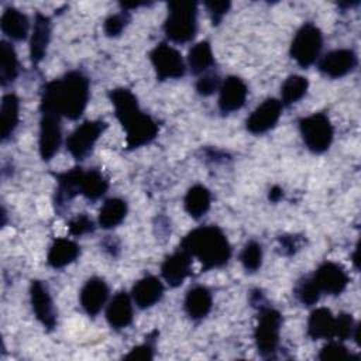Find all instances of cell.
<instances>
[{
    "label": "cell",
    "mask_w": 361,
    "mask_h": 361,
    "mask_svg": "<svg viewBox=\"0 0 361 361\" xmlns=\"http://www.w3.org/2000/svg\"><path fill=\"white\" fill-rule=\"evenodd\" d=\"M282 324L281 313L269 306H261L258 323L254 331V340L258 353L262 357H274L279 344V331Z\"/></svg>",
    "instance_id": "8992f818"
},
{
    "label": "cell",
    "mask_w": 361,
    "mask_h": 361,
    "mask_svg": "<svg viewBox=\"0 0 361 361\" xmlns=\"http://www.w3.org/2000/svg\"><path fill=\"white\" fill-rule=\"evenodd\" d=\"M109 298V286L102 278H90L82 286L79 299L83 310L89 316H96Z\"/></svg>",
    "instance_id": "e0dca14e"
},
{
    "label": "cell",
    "mask_w": 361,
    "mask_h": 361,
    "mask_svg": "<svg viewBox=\"0 0 361 361\" xmlns=\"http://www.w3.org/2000/svg\"><path fill=\"white\" fill-rule=\"evenodd\" d=\"M18 73V59L14 47L7 42H0V82L3 86L11 83Z\"/></svg>",
    "instance_id": "4dcf8cb0"
},
{
    "label": "cell",
    "mask_w": 361,
    "mask_h": 361,
    "mask_svg": "<svg viewBox=\"0 0 361 361\" xmlns=\"http://www.w3.org/2000/svg\"><path fill=\"white\" fill-rule=\"evenodd\" d=\"M164 295V285L159 278L148 275L135 282L131 289V299L140 309L154 306Z\"/></svg>",
    "instance_id": "ac0fdd59"
},
{
    "label": "cell",
    "mask_w": 361,
    "mask_h": 361,
    "mask_svg": "<svg viewBox=\"0 0 361 361\" xmlns=\"http://www.w3.org/2000/svg\"><path fill=\"white\" fill-rule=\"evenodd\" d=\"M240 261L247 272H255L262 264V247L257 241H248L240 252Z\"/></svg>",
    "instance_id": "d6a6232c"
},
{
    "label": "cell",
    "mask_w": 361,
    "mask_h": 361,
    "mask_svg": "<svg viewBox=\"0 0 361 361\" xmlns=\"http://www.w3.org/2000/svg\"><path fill=\"white\" fill-rule=\"evenodd\" d=\"M299 131L306 147L314 154L327 151L333 142V124L324 113H314L300 118Z\"/></svg>",
    "instance_id": "5b68a950"
},
{
    "label": "cell",
    "mask_w": 361,
    "mask_h": 361,
    "mask_svg": "<svg viewBox=\"0 0 361 361\" xmlns=\"http://www.w3.org/2000/svg\"><path fill=\"white\" fill-rule=\"evenodd\" d=\"M220 78L217 73H204L196 82V92L200 96H210L220 89Z\"/></svg>",
    "instance_id": "f35d334b"
},
{
    "label": "cell",
    "mask_w": 361,
    "mask_h": 361,
    "mask_svg": "<svg viewBox=\"0 0 361 361\" xmlns=\"http://www.w3.org/2000/svg\"><path fill=\"white\" fill-rule=\"evenodd\" d=\"M130 23V14L128 11H121L117 14H111L104 20L103 30L107 37H118L123 30Z\"/></svg>",
    "instance_id": "e575fe53"
},
{
    "label": "cell",
    "mask_w": 361,
    "mask_h": 361,
    "mask_svg": "<svg viewBox=\"0 0 361 361\" xmlns=\"http://www.w3.org/2000/svg\"><path fill=\"white\" fill-rule=\"evenodd\" d=\"M212 195L210 190L203 185L192 186L185 196L183 206L186 213L193 219H200L210 209Z\"/></svg>",
    "instance_id": "484cf974"
},
{
    "label": "cell",
    "mask_w": 361,
    "mask_h": 361,
    "mask_svg": "<svg viewBox=\"0 0 361 361\" xmlns=\"http://www.w3.org/2000/svg\"><path fill=\"white\" fill-rule=\"evenodd\" d=\"M279 244L285 255L295 254L300 247V238L298 235H281Z\"/></svg>",
    "instance_id": "b9f144b4"
},
{
    "label": "cell",
    "mask_w": 361,
    "mask_h": 361,
    "mask_svg": "<svg viewBox=\"0 0 361 361\" xmlns=\"http://www.w3.org/2000/svg\"><path fill=\"white\" fill-rule=\"evenodd\" d=\"M190 267H192V257L179 248L169 257H166L161 265V274L165 282L176 288L183 283V281L189 276L190 274Z\"/></svg>",
    "instance_id": "2e32d148"
},
{
    "label": "cell",
    "mask_w": 361,
    "mask_h": 361,
    "mask_svg": "<svg viewBox=\"0 0 361 361\" xmlns=\"http://www.w3.org/2000/svg\"><path fill=\"white\" fill-rule=\"evenodd\" d=\"M214 63V56L212 47L207 41H200L195 44L188 54V65L193 75L204 73Z\"/></svg>",
    "instance_id": "f546056e"
},
{
    "label": "cell",
    "mask_w": 361,
    "mask_h": 361,
    "mask_svg": "<svg viewBox=\"0 0 361 361\" xmlns=\"http://www.w3.org/2000/svg\"><path fill=\"white\" fill-rule=\"evenodd\" d=\"M307 87H309V82L305 76H300V75L289 76L281 87V97H282L281 103L293 104L299 102L306 94Z\"/></svg>",
    "instance_id": "1f68e13d"
},
{
    "label": "cell",
    "mask_w": 361,
    "mask_h": 361,
    "mask_svg": "<svg viewBox=\"0 0 361 361\" xmlns=\"http://www.w3.org/2000/svg\"><path fill=\"white\" fill-rule=\"evenodd\" d=\"M106 128L107 123L103 120L83 121L66 138V149L75 159H85Z\"/></svg>",
    "instance_id": "ba28073f"
},
{
    "label": "cell",
    "mask_w": 361,
    "mask_h": 361,
    "mask_svg": "<svg viewBox=\"0 0 361 361\" xmlns=\"http://www.w3.org/2000/svg\"><path fill=\"white\" fill-rule=\"evenodd\" d=\"M192 258L199 259L204 269L220 268L231 257V245L226 234L217 226H202L189 231L180 247Z\"/></svg>",
    "instance_id": "3957f363"
},
{
    "label": "cell",
    "mask_w": 361,
    "mask_h": 361,
    "mask_svg": "<svg viewBox=\"0 0 361 361\" xmlns=\"http://www.w3.org/2000/svg\"><path fill=\"white\" fill-rule=\"evenodd\" d=\"M313 281L320 292L327 295H340L347 288L350 278L345 269L336 262L326 261L317 267L313 274Z\"/></svg>",
    "instance_id": "8fae6325"
},
{
    "label": "cell",
    "mask_w": 361,
    "mask_h": 361,
    "mask_svg": "<svg viewBox=\"0 0 361 361\" xmlns=\"http://www.w3.org/2000/svg\"><path fill=\"white\" fill-rule=\"evenodd\" d=\"M127 214V203L120 197L107 199L99 210V226L102 228H113L118 226Z\"/></svg>",
    "instance_id": "83f0119b"
},
{
    "label": "cell",
    "mask_w": 361,
    "mask_h": 361,
    "mask_svg": "<svg viewBox=\"0 0 361 361\" xmlns=\"http://www.w3.org/2000/svg\"><path fill=\"white\" fill-rule=\"evenodd\" d=\"M82 175H83V169L80 166H75L58 175V188H56V197H55V203L58 206L72 200L76 195L80 193Z\"/></svg>",
    "instance_id": "d4e9b609"
},
{
    "label": "cell",
    "mask_w": 361,
    "mask_h": 361,
    "mask_svg": "<svg viewBox=\"0 0 361 361\" xmlns=\"http://www.w3.org/2000/svg\"><path fill=\"white\" fill-rule=\"evenodd\" d=\"M317 358L322 361H337V360L351 358V354L347 350V347L340 341H331L322 347Z\"/></svg>",
    "instance_id": "d590c367"
},
{
    "label": "cell",
    "mask_w": 361,
    "mask_h": 361,
    "mask_svg": "<svg viewBox=\"0 0 361 361\" xmlns=\"http://www.w3.org/2000/svg\"><path fill=\"white\" fill-rule=\"evenodd\" d=\"M183 306L190 319L193 320L203 319L209 314L213 306L212 292L206 286L196 285L186 292Z\"/></svg>",
    "instance_id": "44dd1931"
},
{
    "label": "cell",
    "mask_w": 361,
    "mask_h": 361,
    "mask_svg": "<svg viewBox=\"0 0 361 361\" xmlns=\"http://www.w3.org/2000/svg\"><path fill=\"white\" fill-rule=\"evenodd\" d=\"M248 87L238 76L226 78L219 89V109L221 113L240 110L247 99Z\"/></svg>",
    "instance_id": "9a60e30c"
},
{
    "label": "cell",
    "mask_w": 361,
    "mask_h": 361,
    "mask_svg": "<svg viewBox=\"0 0 361 361\" xmlns=\"http://www.w3.org/2000/svg\"><path fill=\"white\" fill-rule=\"evenodd\" d=\"M109 189V180L97 169L83 171L80 179V195L89 200L100 199Z\"/></svg>",
    "instance_id": "f1b7e54d"
},
{
    "label": "cell",
    "mask_w": 361,
    "mask_h": 361,
    "mask_svg": "<svg viewBox=\"0 0 361 361\" xmlns=\"http://www.w3.org/2000/svg\"><path fill=\"white\" fill-rule=\"evenodd\" d=\"M151 63L159 80L179 79L185 75V61L178 49L161 42L149 52Z\"/></svg>",
    "instance_id": "9c48e42d"
},
{
    "label": "cell",
    "mask_w": 361,
    "mask_h": 361,
    "mask_svg": "<svg viewBox=\"0 0 361 361\" xmlns=\"http://www.w3.org/2000/svg\"><path fill=\"white\" fill-rule=\"evenodd\" d=\"M126 360H152L154 358V345L147 341L134 347L126 357Z\"/></svg>",
    "instance_id": "60d3db41"
},
{
    "label": "cell",
    "mask_w": 361,
    "mask_h": 361,
    "mask_svg": "<svg viewBox=\"0 0 361 361\" xmlns=\"http://www.w3.org/2000/svg\"><path fill=\"white\" fill-rule=\"evenodd\" d=\"M166 37L178 44L189 42L197 31V4L192 0L168 3V16L164 23Z\"/></svg>",
    "instance_id": "277c9868"
},
{
    "label": "cell",
    "mask_w": 361,
    "mask_h": 361,
    "mask_svg": "<svg viewBox=\"0 0 361 361\" xmlns=\"http://www.w3.org/2000/svg\"><path fill=\"white\" fill-rule=\"evenodd\" d=\"M355 323L351 314L348 313H340L334 319V337H337L340 341H344L350 337H353Z\"/></svg>",
    "instance_id": "8d00e7d4"
},
{
    "label": "cell",
    "mask_w": 361,
    "mask_h": 361,
    "mask_svg": "<svg viewBox=\"0 0 361 361\" xmlns=\"http://www.w3.org/2000/svg\"><path fill=\"white\" fill-rule=\"evenodd\" d=\"M334 314L327 307L314 309L307 320V334L313 340L334 337Z\"/></svg>",
    "instance_id": "603a6c76"
},
{
    "label": "cell",
    "mask_w": 361,
    "mask_h": 361,
    "mask_svg": "<svg viewBox=\"0 0 361 361\" xmlns=\"http://www.w3.org/2000/svg\"><path fill=\"white\" fill-rule=\"evenodd\" d=\"M131 296L127 292H118L109 302L106 309L107 323L116 329H126L133 322V302Z\"/></svg>",
    "instance_id": "ffe728a7"
},
{
    "label": "cell",
    "mask_w": 361,
    "mask_h": 361,
    "mask_svg": "<svg viewBox=\"0 0 361 361\" xmlns=\"http://www.w3.org/2000/svg\"><path fill=\"white\" fill-rule=\"evenodd\" d=\"M0 27H1L3 34H6L10 39L23 41L28 35L30 20L20 10H17L14 7H8L1 14Z\"/></svg>",
    "instance_id": "7402d4cb"
},
{
    "label": "cell",
    "mask_w": 361,
    "mask_h": 361,
    "mask_svg": "<svg viewBox=\"0 0 361 361\" xmlns=\"http://www.w3.org/2000/svg\"><path fill=\"white\" fill-rule=\"evenodd\" d=\"M30 298L38 322L48 330H52L56 324V313L47 285L42 281H32L30 286Z\"/></svg>",
    "instance_id": "4fadbf2b"
},
{
    "label": "cell",
    "mask_w": 361,
    "mask_h": 361,
    "mask_svg": "<svg viewBox=\"0 0 361 361\" xmlns=\"http://www.w3.org/2000/svg\"><path fill=\"white\" fill-rule=\"evenodd\" d=\"M79 252L80 248L75 241L69 238H56L49 247L47 261L55 269L63 268L72 264L78 258Z\"/></svg>",
    "instance_id": "cb8c5ba5"
},
{
    "label": "cell",
    "mask_w": 361,
    "mask_h": 361,
    "mask_svg": "<svg viewBox=\"0 0 361 361\" xmlns=\"http://www.w3.org/2000/svg\"><path fill=\"white\" fill-rule=\"evenodd\" d=\"M109 97L114 106L116 117L126 131V142L130 149L147 145L155 140L158 124L151 116L141 111L137 97L130 89H113Z\"/></svg>",
    "instance_id": "7a4b0ae2"
},
{
    "label": "cell",
    "mask_w": 361,
    "mask_h": 361,
    "mask_svg": "<svg viewBox=\"0 0 361 361\" xmlns=\"http://www.w3.org/2000/svg\"><path fill=\"white\" fill-rule=\"evenodd\" d=\"M268 197H269V200L271 202H274V203H276V202H279L282 197H283V190L279 188V186H272L271 189H269V193H268Z\"/></svg>",
    "instance_id": "7bdbcfd3"
},
{
    "label": "cell",
    "mask_w": 361,
    "mask_h": 361,
    "mask_svg": "<svg viewBox=\"0 0 361 361\" xmlns=\"http://www.w3.org/2000/svg\"><path fill=\"white\" fill-rule=\"evenodd\" d=\"M204 6L207 7L212 21L213 24H219L221 21V18L226 16V13L228 11L231 3L230 1H206Z\"/></svg>",
    "instance_id": "ab89813d"
},
{
    "label": "cell",
    "mask_w": 361,
    "mask_h": 361,
    "mask_svg": "<svg viewBox=\"0 0 361 361\" xmlns=\"http://www.w3.org/2000/svg\"><path fill=\"white\" fill-rule=\"evenodd\" d=\"M49 39H51V20L47 16L37 13L34 18L31 39H30V56L32 63H39L44 59Z\"/></svg>",
    "instance_id": "d6986e66"
},
{
    "label": "cell",
    "mask_w": 361,
    "mask_h": 361,
    "mask_svg": "<svg viewBox=\"0 0 361 361\" xmlns=\"http://www.w3.org/2000/svg\"><path fill=\"white\" fill-rule=\"evenodd\" d=\"M323 48V34L312 23L303 24L295 34L290 44V56L302 68L316 62Z\"/></svg>",
    "instance_id": "52a82bcc"
},
{
    "label": "cell",
    "mask_w": 361,
    "mask_h": 361,
    "mask_svg": "<svg viewBox=\"0 0 361 361\" xmlns=\"http://www.w3.org/2000/svg\"><path fill=\"white\" fill-rule=\"evenodd\" d=\"M89 78L79 71H71L62 78L45 85L41 94V113L78 120L89 102Z\"/></svg>",
    "instance_id": "6da1fadb"
},
{
    "label": "cell",
    "mask_w": 361,
    "mask_h": 361,
    "mask_svg": "<svg viewBox=\"0 0 361 361\" xmlns=\"http://www.w3.org/2000/svg\"><path fill=\"white\" fill-rule=\"evenodd\" d=\"M320 290L317 285L314 283L313 278H305L302 279L296 288H295V296L303 306H312L314 305L320 298Z\"/></svg>",
    "instance_id": "836d02e7"
},
{
    "label": "cell",
    "mask_w": 361,
    "mask_h": 361,
    "mask_svg": "<svg viewBox=\"0 0 361 361\" xmlns=\"http://www.w3.org/2000/svg\"><path fill=\"white\" fill-rule=\"evenodd\" d=\"M319 71L329 78H343L357 66V55L353 49H333L319 61Z\"/></svg>",
    "instance_id": "5bb4252c"
},
{
    "label": "cell",
    "mask_w": 361,
    "mask_h": 361,
    "mask_svg": "<svg viewBox=\"0 0 361 361\" xmlns=\"http://www.w3.org/2000/svg\"><path fill=\"white\" fill-rule=\"evenodd\" d=\"M282 113V103L278 99L269 97L264 100L247 118V130L252 134H264L275 127Z\"/></svg>",
    "instance_id": "7c38bea8"
},
{
    "label": "cell",
    "mask_w": 361,
    "mask_h": 361,
    "mask_svg": "<svg viewBox=\"0 0 361 361\" xmlns=\"http://www.w3.org/2000/svg\"><path fill=\"white\" fill-rule=\"evenodd\" d=\"M68 230H69V233L72 235L80 237V235L93 233L94 223H93V220L86 213H82V214H78V216H75L73 219L69 220Z\"/></svg>",
    "instance_id": "74e56055"
},
{
    "label": "cell",
    "mask_w": 361,
    "mask_h": 361,
    "mask_svg": "<svg viewBox=\"0 0 361 361\" xmlns=\"http://www.w3.org/2000/svg\"><path fill=\"white\" fill-rule=\"evenodd\" d=\"M62 140L61 117L54 113H42L39 120L38 148L44 161H49L59 149Z\"/></svg>",
    "instance_id": "30bf717a"
},
{
    "label": "cell",
    "mask_w": 361,
    "mask_h": 361,
    "mask_svg": "<svg viewBox=\"0 0 361 361\" xmlns=\"http://www.w3.org/2000/svg\"><path fill=\"white\" fill-rule=\"evenodd\" d=\"M20 100L14 93H7L1 99L0 117H1V138L7 140L18 126Z\"/></svg>",
    "instance_id": "4316f807"
}]
</instances>
